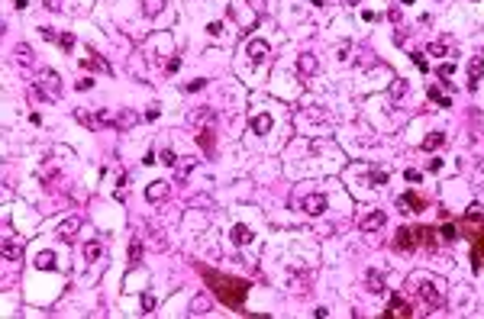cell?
<instances>
[{"label":"cell","instance_id":"obj_1","mask_svg":"<svg viewBox=\"0 0 484 319\" xmlns=\"http://www.w3.org/2000/svg\"><path fill=\"white\" fill-rule=\"evenodd\" d=\"M197 271H200V277L207 280L210 294H213L223 306H229V310H242V306H246V296H249V290H252L249 280L232 277V274H223V271H213V268H207V265H197Z\"/></svg>","mask_w":484,"mask_h":319},{"label":"cell","instance_id":"obj_2","mask_svg":"<svg viewBox=\"0 0 484 319\" xmlns=\"http://www.w3.org/2000/svg\"><path fill=\"white\" fill-rule=\"evenodd\" d=\"M459 235L471 242V268L481 271L484 265V206L481 203H471V210L459 219Z\"/></svg>","mask_w":484,"mask_h":319},{"label":"cell","instance_id":"obj_3","mask_svg":"<svg viewBox=\"0 0 484 319\" xmlns=\"http://www.w3.org/2000/svg\"><path fill=\"white\" fill-rule=\"evenodd\" d=\"M436 232L433 226H400L394 235V249L397 251H413V249H436Z\"/></svg>","mask_w":484,"mask_h":319},{"label":"cell","instance_id":"obj_4","mask_svg":"<svg viewBox=\"0 0 484 319\" xmlns=\"http://www.w3.org/2000/svg\"><path fill=\"white\" fill-rule=\"evenodd\" d=\"M416 287H420V296H423L426 306H433V310H442V306H446V284L439 277H423Z\"/></svg>","mask_w":484,"mask_h":319},{"label":"cell","instance_id":"obj_5","mask_svg":"<svg viewBox=\"0 0 484 319\" xmlns=\"http://www.w3.org/2000/svg\"><path fill=\"white\" fill-rule=\"evenodd\" d=\"M39 91L46 93L49 100H58V97H62V78H58L55 71H42V78H39Z\"/></svg>","mask_w":484,"mask_h":319},{"label":"cell","instance_id":"obj_6","mask_svg":"<svg viewBox=\"0 0 484 319\" xmlns=\"http://www.w3.org/2000/svg\"><path fill=\"white\" fill-rule=\"evenodd\" d=\"M413 316V303L404 296H391V306L384 310V319H410Z\"/></svg>","mask_w":484,"mask_h":319},{"label":"cell","instance_id":"obj_7","mask_svg":"<svg viewBox=\"0 0 484 319\" xmlns=\"http://www.w3.org/2000/svg\"><path fill=\"white\" fill-rule=\"evenodd\" d=\"M300 210L307 213V216H323V213H326V197H323V194L304 197V206H300Z\"/></svg>","mask_w":484,"mask_h":319},{"label":"cell","instance_id":"obj_8","mask_svg":"<svg viewBox=\"0 0 484 319\" xmlns=\"http://www.w3.org/2000/svg\"><path fill=\"white\" fill-rule=\"evenodd\" d=\"M397 210L400 213H420V210H426V200L420 194H404L397 200Z\"/></svg>","mask_w":484,"mask_h":319},{"label":"cell","instance_id":"obj_9","mask_svg":"<svg viewBox=\"0 0 484 319\" xmlns=\"http://www.w3.org/2000/svg\"><path fill=\"white\" fill-rule=\"evenodd\" d=\"M168 190H171L168 181H155V184L146 187V200H149V203H158V200H165V197H168Z\"/></svg>","mask_w":484,"mask_h":319},{"label":"cell","instance_id":"obj_10","mask_svg":"<svg viewBox=\"0 0 484 319\" xmlns=\"http://www.w3.org/2000/svg\"><path fill=\"white\" fill-rule=\"evenodd\" d=\"M384 223H387V216L381 210H375V213H368V216L361 219L358 226H361V232H375V229H384Z\"/></svg>","mask_w":484,"mask_h":319},{"label":"cell","instance_id":"obj_11","mask_svg":"<svg viewBox=\"0 0 484 319\" xmlns=\"http://www.w3.org/2000/svg\"><path fill=\"white\" fill-rule=\"evenodd\" d=\"M297 71L304 74V78H313V74H316V58H313V52H300V55H297Z\"/></svg>","mask_w":484,"mask_h":319},{"label":"cell","instance_id":"obj_12","mask_svg":"<svg viewBox=\"0 0 484 319\" xmlns=\"http://www.w3.org/2000/svg\"><path fill=\"white\" fill-rule=\"evenodd\" d=\"M246 55H249V62H252V65H258V62H265V55H268V46H265L261 39H252V42L246 46Z\"/></svg>","mask_w":484,"mask_h":319},{"label":"cell","instance_id":"obj_13","mask_svg":"<svg viewBox=\"0 0 484 319\" xmlns=\"http://www.w3.org/2000/svg\"><path fill=\"white\" fill-rule=\"evenodd\" d=\"M77 229H81V219H65L62 226H58V239L62 242H75Z\"/></svg>","mask_w":484,"mask_h":319},{"label":"cell","instance_id":"obj_14","mask_svg":"<svg viewBox=\"0 0 484 319\" xmlns=\"http://www.w3.org/2000/svg\"><path fill=\"white\" fill-rule=\"evenodd\" d=\"M452 46H455V39H452V36H442V39H436L430 48H426V52H430L433 58H442V55H449V48H452Z\"/></svg>","mask_w":484,"mask_h":319},{"label":"cell","instance_id":"obj_15","mask_svg":"<svg viewBox=\"0 0 484 319\" xmlns=\"http://www.w3.org/2000/svg\"><path fill=\"white\" fill-rule=\"evenodd\" d=\"M481 71H484V58H481V55H475V58L468 62V74H471L468 87H471V91H475V87H478V81H481Z\"/></svg>","mask_w":484,"mask_h":319},{"label":"cell","instance_id":"obj_16","mask_svg":"<svg viewBox=\"0 0 484 319\" xmlns=\"http://www.w3.org/2000/svg\"><path fill=\"white\" fill-rule=\"evenodd\" d=\"M3 258L20 261V258H23V242H20V239H7V242H3Z\"/></svg>","mask_w":484,"mask_h":319},{"label":"cell","instance_id":"obj_17","mask_svg":"<svg viewBox=\"0 0 484 319\" xmlns=\"http://www.w3.org/2000/svg\"><path fill=\"white\" fill-rule=\"evenodd\" d=\"M229 239L236 242V245H249V242H252V229L242 226V223H236V226H232V232H229Z\"/></svg>","mask_w":484,"mask_h":319},{"label":"cell","instance_id":"obj_18","mask_svg":"<svg viewBox=\"0 0 484 319\" xmlns=\"http://www.w3.org/2000/svg\"><path fill=\"white\" fill-rule=\"evenodd\" d=\"M426 97H430L433 103H439V107H452V97H449V93H442L436 84H430V87H426Z\"/></svg>","mask_w":484,"mask_h":319},{"label":"cell","instance_id":"obj_19","mask_svg":"<svg viewBox=\"0 0 484 319\" xmlns=\"http://www.w3.org/2000/svg\"><path fill=\"white\" fill-rule=\"evenodd\" d=\"M271 126H275V119H271L268 113H258V116H252V129H255L258 136H265V133L271 129Z\"/></svg>","mask_w":484,"mask_h":319},{"label":"cell","instance_id":"obj_20","mask_svg":"<svg viewBox=\"0 0 484 319\" xmlns=\"http://www.w3.org/2000/svg\"><path fill=\"white\" fill-rule=\"evenodd\" d=\"M139 123V116L132 110H123V113H116V129H132Z\"/></svg>","mask_w":484,"mask_h":319},{"label":"cell","instance_id":"obj_21","mask_svg":"<svg viewBox=\"0 0 484 319\" xmlns=\"http://www.w3.org/2000/svg\"><path fill=\"white\" fill-rule=\"evenodd\" d=\"M197 142L204 145V152H207V155L213 158V148H216V145H213V126H207V129H204V133L197 136Z\"/></svg>","mask_w":484,"mask_h":319},{"label":"cell","instance_id":"obj_22","mask_svg":"<svg viewBox=\"0 0 484 319\" xmlns=\"http://www.w3.org/2000/svg\"><path fill=\"white\" fill-rule=\"evenodd\" d=\"M55 265H58V261H55L52 251H39L36 255V268H42V271H55Z\"/></svg>","mask_w":484,"mask_h":319},{"label":"cell","instance_id":"obj_23","mask_svg":"<svg viewBox=\"0 0 484 319\" xmlns=\"http://www.w3.org/2000/svg\"><path fill=\"white\" fill-rule=\"evenodd\" d=\"M365 184H371V187L381 184V187H384V184H387V171H384V168H371V171H368V181H365Z\"/></svg>","mask_w":484,"mask_h":319},{"label":"cell","instance_id":"obj_24","mask_svg":"<svg viewBox=\"0 0 484 319\" xmlns=\"http://www.w3.org/2000/svg\"><path fill=\"white\" fill-rule=\"evenodd\" d=\"M165 10V0H142V13L146 16H158Z\"/></svg>","mask_w":484,"mask_h":319},{"label":"cell","instance_id":"obj_25","mask_svg":"<svg viewBox=\"0 0 484 319\" xmlns=\"http://www.w3.org/2000/svg\"><path fill=\"white\" fill-rule=\"evenodd\" d=\"M368 290H371V294H381V290H384V274L368 271Z\"/></svg>","mask_w":484,"mask_h":319},{"label":"cell","instance_id":"obj_26","mask_svg":"<svg viewBox=\"0 0 484 319\" xmlns=\"http://www.w3.org/2000/svg\"><path fill=\"white\" fill-rule=\"evenodd\" d=\"M207 310H210V296H194V303H191V313H194V316H204Z\"/></svg>","mask_w":484,"mask_h":319},{"label":"cell","instance_id":"obj_27","mask_svg":"<svg viewBox=\"0 0 484 319\" xmlns=\"http://www.w3.org/2000/svg\"><path fill=\"white\" fill-rule=\"evenodd\" d=\"M100 255H103V245H100V242H87L84 245V258L87 261H97Z\"/></svg>","mask_w":484,"mask_h":319},{"label":"cell","instance_id":"obj_28","mask_svg":"<svg viewBox=\"0 0 484 319\" xmlns=\"http://www.w3.org/2000/svg\"><path fill=\"white\" fill-rule=\"evenodd\" d=\"M442 142H446V136H442V133H430L426 139H423V148H426V152H433V148H439Z\"/></svg>","mask_w":484,"mask_h":319},{"label":"cell","instance_id":"obj_29","mask_svg":"<svg viewBox=\"0 0 484 319\" xmlns=\"http://www.w3.org/2000/svg\"><path fill=\"white\" fill-rule=\"evenodd\" d=\"M404 93H407V81H404V78H394L391 81V97H394V100H400Z\"/></svg>","mask_w":484,"mask_h":319},{"label":"cell","instance_id":"obj_30","mask_svg":"<svg viewBox=\"0 0 484 319\" xmlns=\"http://www.w3.org/2000/svg\"><path fill=\"white\" fill-rule=\"evenodd\" d=\"M16 58H20L23 65H29L32 62V48L26 46V42H20V46H16Z\"/></svg>","mask_w":484,"mask_h":319},{"label":"cell","instance_id":"obj_31","mask_svg":"<svg viewBox=\"0 0 484 319\" xmlns=\"http://www.w3.org/2000/svg\"><path fill=\"white\" fill-rule=\"evenodd\" d=\"M75 119H77L81 126H97V116H91L87 110H75Z\"/></svg>","mask_w":484,"mask_h":319},{"label":"cell","instance_id":"obj_32","mask_svg":"<svg viewBox=\"0 0 484 319\" xmlns=\"http://www.w3.org/2000/svg\"><path fill=\"white\" fill-rule=\"evenodd\" d=\"M139 261H142V245L132 242V245H129V265H139Z\"/></svg>","mask_w":484,"mask_h":319},{"label":"cell","instance_id":"obj_33","mask_svg":"<svg viewBox=\"0 0 484 319\" xmlns=\"http://www.w3.org/2000/svg\"><path fill=\"white\" fill-rule=\"evenodd\" d=\"M58 46H62L65 52H71V48H75V36H71V32H62V36H58Z\"/></svg>","mask_w":484,"mask_h":319},{"label":"cell","instance_id":"obj_34","mask_svg":"<svg viewBox=\"0 0 484 319\" xmlns=\"http://www.w3.org/2000/svg\"><path fill=\"white\" fill-rule=\"evenodd\" d=\"M439 232H442V239H446V242L459 239V226H442V229H439Z\"/></svg>","mask_w":484,"mask_h":319},{"label":"cell","instance_id":"obj_35","mask_svg":"<svg viewBox=\"0 0 484 319\" xmlns=\"http://www.w3.org/2000/svg\"><path fill=\"white\" fill-rule=\"evenodd\" d=\"M155 310V296L152 294H142V313H152Z\"/></svg>","mask_w":484,"mask_h":319},{"label":"cell","instance_id":"obj_36","mask_svg":"<svg viewBox=\"0 0 484 319\" xmlns=\"http://www.w3.org/2000/svg\"><path fill=\"white\" fill-rule=\"evenodd\" d=\"M161 161H165V164H171V168H175V164H178V155H175V152H171V148H165V152H161Z\"/></svg>","mask_w":484,"mask_h":319},{"label":"cell","instance_id":"obj_37","mask_svg":"<svg viewBox=\"0 0 484 319\" xmlns=\"http://www.w3.org/2000/svg\"><path fill=\"white\" fill-rule=\"evenodd\" d=\"M165 68H168V74H175V71L181 68V58H178V55H175V58H168V65H165Z\"/></svg>","mask_w":484,"mask_h":319},{"label":"cell","instance_id":"obj_38","mask_svg":"<svg viewBox=\"0 0 484 319\" xmlns=\"http://www.w3.org/2000/svg\"><path fill=\"white\" fill-rule=\"evenodd\" d=\"M452 71H455V65H442V68H439V78H442V81L452 78Z\"/></svg>","mask_w":484,"mask_h":319},{"label":"cell","instance_id":"obj_39","mask_svg":"<svg viewBox=\"0 0 484 319\" xmlns=\"http://www.w3.org/2000/svg\"><path fill=\"white\" fill-rule=\"evenodd\" d=\"M91 87H94V78H81L77 81V91H91Z\"/></svg>","mask_w":484,"mask_h":319},{"label":"cell","instance_id":"obj_40","mask_svg":"<svg viewBox=\"0 0 484 319\" xmlns=\"http://www.w3.org/2000/svg\"><path fill=\"white\" fill-rule=\"evenodd\" d=\"M191 168H194V158H184V161H181V178H184Z\"/></svg>","mask_w":484,"mask_h":319},{"label":"cell","instance_id":"obj_41","mask_svg":"<svg viewBox=\"0 0 484 319\" xmlns=\"http://www.w3.org/2000/svg\"><path fill=\"white\" fill-rule=\"evenodd\" d=\"M207 32H210V36H220V32H223V23H210Z\"/></svg>","mask_w":484,"mask_h":319},{"label":"cell","instance_id":"obj_42","mask_svg":"<svg viewBox=\"0 0 484 319\" xmlns=\"http://www.w3.org/2000/svg\"><path fill=\"white\" fill-rule=\"evenodd\" d=\"M39 32H42V39H58V36H55V29H49V26H42Z\"/></svg>","mask_w":484,"mask_h":319},{"label":"cell","instance_id":"obj_43","mask_svg":"<svg viewBox=\"0 0 484 319\" xmlns=\"http://www.w3.org/2000/svg\"><path fill=\"white\" fill-rule=\"evenodd\" d=\"M404 178H407L410 184H416V181H420V171H404Z\"/></svg>","mask_w":484,"mask_h":319},{"label":"cell","instance_id":"obj_44","mask_svg":"<svg viewBox=\"0 0 484 319\" xmlns=\"http://www.w3.org/2000/svg\"><path fill=\"white\" fill-rule=\"evenodd\" d=\"M204 84H207V81H204V78H200V81H191V84H187V91H200V87H204Z\"/></svg>","mask_w":484,"mask_h":319},{"label":"cell","instance_id":"obj_45","mask_svg":"<svg viewBox=\"0 0 484 319\" xmlns=\"http://www.w3.org/2000/svg\"><path fill=\"white\" fill-rule=\"evenodd\" d=\"M413 62H416V65H420V68H423V71H426V58H423V55H420V52H413Z\"/></svg>","mask_w":484,"mask_h":319},{"label":"cell","instance_id":"obj_46","mask_svg":"<svg viewBox=\"0 0 484 319\" xmlns=\"http://www.w3.org/2000/svg\"><path fill=\"white\" fill-rule=\"evenodd\" d=\"M342 3H346V7H358V0H342Z\"/></svg>","mask_w":484,"mask_h":319}]
</instances>
